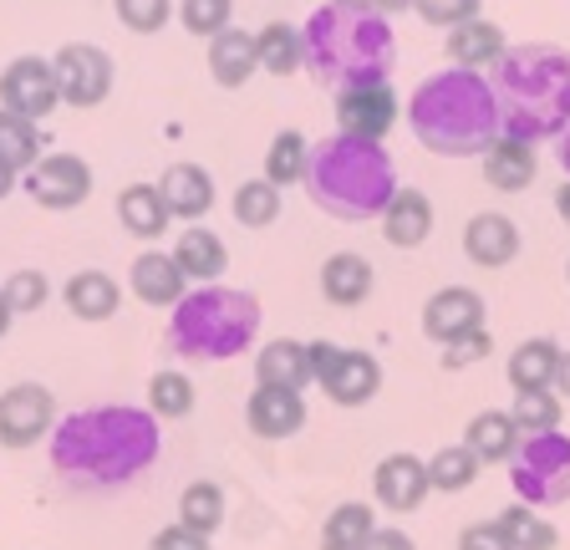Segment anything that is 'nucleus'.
I'll return each instance as SVG.
<instances>
[{"instance_id": "f257e3e1", "label": "nucleus", "mask_w": 570, "mask_h": 550, "mask_svg": "<svg viewBox=\"0 0 570 550\" xmlns=\"http://www.w3.org/2000/svg\"><path fill=\"white\" fill-rule=\"evenodd\" d=\"M164 454V423L148 407L97 403L57 419L47 443L51 474L77 494H112L138 484Z\"/></svg>"}, {"instance_id": "f03ea898", "label": "nucleus", "mask_w": 570, "mask_h": 550, "mask_svg": "<svg viewBox=\"0 0 570 550\" xmlns=\"http://www.w3.org/2000/svg\"><path fill=\"white\" fill-rule=\"evenodd\" d=\"M301 47H306V72L332 92L377 87L397 67V37L387 16L356 0H332L311 11V21L301 26Z\"/></svg>"}, {"instance_id": "7ed1b4c3", "label": "nucleus", "mask_w": 570, "mask_h": 550, "mask_svg": "<svg viewBox=\"0 0 570 550\" xmlns=\"http://www.w3.org/2000/svg\"><path fill=\"white\" fill-rule=\"evenodd\" d=\"M407 128L439 158H484L499 138V102L484 72L443 67L407 97Z\"/></svg>"}, {"instance_id": "20e7f679", "label": "nucleus", "mask_w": 570, "mask_h": 550, "mask_svg": "<svg viewBox=\"0 0 570 550\" xmlns=\"http://www.w3.org/2000/svg\"><path fill=\"white\" fill-rule=\"evenodd\" d=\"M489 87H494L504 138L540 144L570 128V51L546 41L504 47V57L489 67Z\"/></svg>"}, {"instance_id": "39448f33", "label": "nucleus", "mask_w": 570, "mask_h": 550, "mask_svg": "<svg viewBox=\"0 0 570 550\" xmlns=\"http://www.w3.org/2000/svg\"><path fill=\"white\" fill-rule=\"evenodd\" d=\"M306 194L326 219H342V225H367L382 219V209L392 204V194L403 189L397 184V164L382 144L367 138H352V132H332L311 144L306 158Z\"/></svg>"}, {"instance_id": "423d86ee", "label": "nucleus", "mask_w": 570, "mask_h": 550, "mask_svg": "<svg viewBox=\"0 0 570 550\" xmlns=\"http://www.w3.org/2000/svg\"><path fill=\"white\" fill-rule=\"evenodd\" d=\"M261 336V301L235 286H194L168 312V352L184 362H235Z\"/></svg>"}, {"instance_id": "0eeeda50", "label": "nucleus", "mask_w": 570, "mask_h": 550, "mask_svg": "<svg viewBox=\"0 0 570 550\" xmlns=\"http://www.w3.org/2000/svg\"><path fill=\"white\" fill-rule=\"evenodd\" d=\"M510 484L520 494V504H534V510H556V504H570V439L566 433H530L520 439L510 459Z\"/></svg>"}, {"instance_id": "6e6552de", "label": "nucleus", "mask_w": 570, "mask_h": 550, "mask_svg": "<svg viewBox=\"0 0 570 550\" xmlns=\"http://www.w3.org/2000/svg\"><path fill=\"white\" fill-rule=\"evenodd\" d=\"M306 352H311V383L336 407H362L382 393V362L372 352H346L336 342H306Z\"/></svg>"}, {"instance_id": "1a4fd4ad", "label": "nucleus", "mask_w": 570, "mask_h": 550, "mask_svg": "<svg viewBox=\"0 0 570 550\" xmlns=\"http://www.w3.org/2000/svg\"><path fill=\"white\" fill-rule=\"evenodd\" d=\"M51 72H57V92L67 108H102L107 97H112V82H118V72H112V57H107L102 47H92V41H71V47H61L57 57H51Z\"/></svg>"}, {"instance_id": "9d476101", "label": "nucleus", "mask_w": 570, "mask_h": 550, "mask_svg": "<svg viewBox=\"0 0 570 550\" xmlns=\"http://www.w3.org/2000/svg\"><path fill=\"white\" fill-rule=\"evenodd\" d=\"M57 429V397L41 383H11L0 393V449H36L41 439H51Z\"/></svg>"}, {"instance_id": "9b49d317", "label": "nucleus", "mask_w": 570, "mask_h": 550, "mask_svg": "<svg viewBox=\"0 0 570 550\" xmlns=\"http://www.w3.org/2000/svg\"><path fill=\"white\" fill-rule=\"evenodd\" d=\"M21 189L31 194V204H41L51 215H67L92 194V164L77 154H47L21 174Z\"/></svg>"}, {"instance_id": "f8f14e48", "label": "nucleus", "mask_w": 570, "mask_h": 550, "mask_svg": "<svg viewBox=\"0 0 570 550\" xmlns=\"http://www.w3.org/2000/svg\"><path fill=\"white\" fill-rule=\"evenodd\" d=\"M61 102L57 92V72H51L47 57H16L6 72H0V108L16 112L26 122L51 118Z\"/></svg>"}, {"instance_id": "ddd939ff", "label": "nucleus", "mask_w": 570, "mask_h": 550, "mask_svg": "<svg viewBox=\"0 0 570 550\" xmlns=\"http://www.w3.org/2000/svg\"><path fill=\"white\" fill-rule=\"evenodd\" d=\"M336 122H342V132H352V138L382 144L392 132V122H397V92H392L387 82L346 87V92H336Z\"/></svg>"}, {"instance_id": "4468645a", "label": "nucleus", "mask_w": 570, "mask_h": 550, "mask_svg": "<svg viewBox=\"0 0 570 550\" xmlns=\"http://www.w3.org/2000/svg\"><path fill=\"white\" fill-rule=\"evenodd\" d=\"M372 494H377V504L382 510H392V514L423 510V500L433 494V484H428V459L387 454L377 469H372Z\"/></svg>"}, {"instance_id": "2eb2a0df", "label": "nucleus", "mask_w": 570, "mask_h": 550, "mask_svg": "<svg viewBox=\"0 0 570 550\" xmlns=\"http://www.w3.org/2000/svg\"><path fill=\"white\" fill-rule=\"evenodd\" d=\"M484 326V296L469 286H443L423 301V336L428 342H439L449 347L453 336L463 332H479Z\"/></svg>"}, {"instance_id": "dca6fc26", "label": "nucleus", "mask_w": 570, "mask_h": 550, "mask_svg": "<svg viewBox=\"0 0 570 550\" xmlns=\"http://www.w3.org/2000/svg\"><path fill=\"white\" fill-rule=\"evenodd\" d=\"M245 423L255 439H296L301 429H306V397L291 393V387H265L255 383V393H249L245 403Z\"/></svg>"}, {"instance_id": "f3484780", "label": "nucleus", "mask_w": 570, "mask_h": 550, "mask_svg": "<svg viewBox=\"0 0 570 550\" xmlns=\"http://www.w3.org/2000/svg\"><path fill=\"white\" fill-rule=\"evenodd\" d=\"M520 245H524L520 225L510 215H499V209H484V215H474L463 225V255L474 265H484V271H504L520 255Z\"/></svg>"}, {"instance_id": "a211bd4d", "label": "nucleus", "mask_w": 570, "mask_h": 550, "mask_svg": "<svg viewBox=\"0 0 570 550\" xmlns=\"http://www.w3.org/2000/svg\"><path fill=\"white\" fill-rule=\"evenodd\" d=\"M128 286L142 306H168L174 312L178 301H184V291H189V275L178 271L174 251H142L128 265Z\"/></svg>"}, {"instance_id": "6ab92c4d", "label": "nucleus", "mask_w": 570, "mask_h": 550, "mask_svg": "<svg viewBox=\"0 0 570 550\" xmlns=\"http://www.w3.org/2000/svg\"><path fill=\"white\" fill-rule=\"evenodd\" d=\"M428 235H433V199L423 189H397L382 209V239L392 251H417Z\"/></svg>"}, {"instance_id": "aec40b11", "label": "nucleus", "mask_w": 570, "mask_h": 550, "mask_svg": "<svg viewBox=\"0 0 570 550\" xmlns=\"http://www.w3.org/2000/svg\"><path fill=\"white\" fill-rule=\"evenodd\" d=\"M372 286H377V275H372V261H367V255L336 251L332 261L321 265V296L332 301V306H342V312L362 306V301L372 296Z\"/></svg>"}, {"instance_id": "412c9836", "label": "nucleus", "mask_w": 570, "mask_h": 550, "mask_svg": "<svg viewBox=\"0 0 570 550\" xmlns=\"http://www.w3.org/2000/svg\"><path fill=\"white\" fill-rule=\"evenodd\" d=\"M158 194H164V204H168V215L174 219H204L214 209V179H209V168H199V164L164 168Z\"/></svg>"}, {"instance_id": "4be33fe9", "label": "nucleus", "mask_w": 570, "mask_h": 550, "mask_svg": "<svg viewBox=\"0 0 570 550\" xmlns=\"http://www.w3.org/2000/svg\"><path fill=\"white\" fill-rule=\"evenodd\" d=\"M61 301H67V312L77 322H112L122 306V286L107 271H77L61 286Z\"/></svg>"}, {"instance_id": "5701e85b", "label": "nucleus", "mask_w": 570, "mask_h": 550, "mask_svg": "<svg viewBox=\"0 0 570 550\" xmlns=\"http://www.w3.org/2000/svg\"><path fill=\"white\" fill-rule=\"evenodd\" d=\"M174 261H178V271L189 275V286H214V281L229 271L225 239L214 235V229H204V225H189L184 235H178Z\"/></svg>"}, {"instance_id": "b1692460", "label": "nucleus", "mask_w": 570, "mask_h": 550, "mask_svg": "<svg viewBox=\"0 0 570 550\" xmlns=\"http://www.w3.org/2000/svg\"><path fill=\"white\" fill-rule=\"evenodd\" d=\"M534 174H540V164H534V144L504 138V132L489 144V154H484V184L489 189L520 194V189H530L534 184Z\"/></svg>"}, {"instance_id": "393cba45", "label": "nucleus", "mask_w": 570, "mask_h": 550, "mask_svg": "<svg viewBox=\"0 0 570 550\" xmlns=\"http://www.w3.org/2000/svg\"><path fill=\"white\" fill-rule=\"evenodd\" d=\"M449 67H469V72H489L499 57H504V31H499L494 21H484V16H474V21H463L449 31Z\"/></svg>"}, {"instance_id": "a878e982", "label": "nucleus", "mask_w": 570, "mask_h": 550, "mask_svg": "<svg viewBox=\"0 0 570 550\" xmlns=\"http://www.w3.org/2000/svg\"><path fill=\"white\" fill-rule=\"evenodd\" d=\"M255 383L306 393V383H311V352H306V342H291V336L265 342V347L255 352Z\"/></svg>"}, {"instance_id": "bb28decb", "label": "nucleus", "mask_w": 570, "mask_h": 550, "mask_svg": "<svg viewBox=\"0 0 570 550\" xmlns=\"http://www.w3.org/2000/svg\"><path fill=\"white\" fill-rule=\"evenodd\" d=\"M209 72L219 87H245L249 77L261 72V57H255V37L249 31H239V26H229V31H219V37L209 41Z\"/></svg>"}, {"instance_id": "cd10ccee", "label": "nucleus", "mask_w": 570, "mask_h": 550, "mask_svg": "<svg viewBox=\"0 0 570 550\" xmlns=\"http://www.w3.org/2000/svg\"><path fill=\"white\" fill-rule=\"evenodd\" d=\"M524 433L514 429L510 413H499V407H484V413H474L469 419V429H463V443L474 449L479 464H510L514 449H520Z\"/></svg>"}, {"instance_id": "c85d7f7f", "label": "nucleus", "mask_w": 570, "mask_h": 550, "mask_svg": "<svg viewBox=\"0 0 570 550\" xmlns=\"http://www.w3.org/2000/svg\"><path fill=\"white\" fill-rule=\"evenodd\" d=\"M118 219L132 239H158L168 225H174L158 184H128V189L118 194Z\"/></svg>"}, {"instance_id": "c756f323", "label": "nucleus", "mask_w": 570, "mask_h": 550, "mask_svg": "<svg viewBox=\"0 0 570 550\" xmlns=\"http://www.w3.org/2000/svg\"><path fill=\"white\" fill-rule=\"evenodd\" d=\"M556 362H560V347L550 336H530L520 347L510 352L504 372H510V387L514 393H530V387H550L556 383Z\"/></svg>"}, {"instance_id": "7c9ffc66", "label": "nucleus", "mask_w": 570, "mask_h": 550, "mask_svg": "<svg viewBox=\"0 0 570 550\" xmlns=\"http://www.w3.org/2000/svg\"><path fill=\"white\" fill-rule=\"evenodd\" d=\"M255 57H261V72L271 77H291L306 67V47H301V31L285 21H271L265 31H255Z\"/></svg>"}, {"instance_id": "2f4dec72", "label": "nucleus", "mask_w": 570, "mask_h": 550, "mask_svg": "<svg viewBox=\"0 0 570 550\" xmlns=\"http://www.w3.org/2000/svg\"><path fill=\"white\" fill-rule=\"evenodd\" d=\"M372 530H377V520H372V504H336L332 514H326V526H321V550H362L372 540Z\"/></svg>"}, {"instance_id": "473e14b6", "label": "nucleus", "mask_w": 570, "mask_h": 550, "mask_svg": "<svg viewBox=\"0 0 570 550\" xmlns=\"http://www.w3.org/2000/svg\"><path fill=\"white\" fill-rule=\"evenodd\" d=\"M178 526H189L214 540V530L225 526V490L214 479H194L189 490L178 494Z\"/></svg>"}, {"instance_id": "72a5a7b5", "label": "nucleus", "mask_w": 570, "mask_h": 550, "mask_svg": "<svg viewBox=\"0 0 570 550\" xmlns=\"http://www.w3.org/2000/svg\"><path fill=\"white\" fill-rule=\"evenodd\" d=\"M306 158H311V144L301 138L296 128L275 132L271 148H265V174H261V179H271L275 189H291V184L306 179Z\"/></svg>"}, {"instance_id": "f704fd0d", "label": "nucleus", "mask_w": 570, "mask_h": 550, "mask_svg": "<svg viewBox=\"0 0 570 550\" xmlns=\"http://www.w3.org/2000/svg\"><path fill=\"white\" fill-rule=\"evenodd\" d=\"M479 469H484V464L474 459V449H469V443H443L439 454L428 459V484H433L439 494H463L479 479Z\"/></svg>"}, {"instance_id": "c9c22d12", "label": "nucleus", "mask_w": 570, "mask_h": 550, "mask_svg": "<svg viewBox=\"0 0 570 550\" xmlns=\"http://www.w3.org/2000/svg\"><path fill=\"white\" fill-rule=\"evenodd\" d=\"M494 520H499V530L510 536L514 550H556L560 546V530L550 526L534 504H510V510H499Z\"/></svg>"}, {"instance_id": "e433bc0d", "label": "nucleus", "mask_w": 570, "mask_h": 550, "mask_svg": "<svg viewBox=\"0 0 570 550\" xmlns=\"http://www.w3.org/2000/svg\"><path fill=\"white\" fill-rule=\"evenodd\" d=\"M148 413L158 423H178L194 413V383L184 372H154L148 377Z\"/></svg>"}, {"instance_id": "4c0bfd02", "label": "nucleus", "mask_w": 570, "mask_h": 550, "mask_svg": "<svg viewBox=\"0 0 570 550\" xmlns=\"http://www.w3.org/2000/svg\"><path fill=\"white\" fill-rule=\"evenodd\" d=\"M36 158H41V128L0 108V164L11 174H26Z\"/></svg>"}, {"instance_id": "58836bf2", "label": "nucleus", "mask_w": 570, "mask_h": 550, "mask_svg": "<svg viewBox=\"0 0 570 550\" xmlns=\"http://www.w3.org/2000/svg\"><path fill=\"white\" fill-rule=\"evenodd\" d=\"M229 209H235V219L245 229H271L281 219V189L271 179H245L235 189V199H229Z\"/></svg>"}, {"instance_id": "ea45409f", "label": "nucleus", "mask_w": 570, "mask_h": 550, "mask_svg": "<svg viewBox=\"0 0 570 550\" xmlns=\"http://www.w3.org/2000/svg\"><path fill=\"white\" fill-rule=\"evenodd\" d=\"M560 393L556 387H530V393H514V407H510V419L514 429L530 439V433H556L560 429Z\"/></svg>"}, {"instance_id": "a19ab883", "label": "nucleus", "mask_w": 570, "mask_h": 550, "mask_svg": "<svg viewBox=\"0 0 570 550\" xmlns=\"http://www.w3.org/2000/svg\"><path fill=\"white\" fill-rule=\"evenodd\" d=\"M229 16H235V0H178V21L199 41H214L219 31H229Z\"/></svg>"}, {"instance_id": "79ce46f5", "label": "nucleus", "mask_w": 570, "mask_h": 550, "mask_svg": "<svg viewBox=\"0 0 570 550\" xmlns=\"http://www.w3.org/2000/svg\"><path fill=\"white\" fill-rule=\"evenodd\" d=\"M0 291H6V306H11L16 316H31V312H41V306L51 301V281L41 271H16Z\"/></svg>"}, {"instance_id": "37998d69", "label": "nucleus", "mask_w": 570, "mask_h": 550, "mask_svg": "<svg viewBox=\"0 0 570 550\" xmlns=\"http://www.w3.org/2000/svg\"><path fill=\"white\" fill-rule=\"evenodd\" d=\"M112 11H118V21L128 26V31L154 37V31L168 26V16H174V0H112Z\"/></svg>"}, {"instance_id": "c03bdc74", "label": "nucleus", "mask_w": 570, "mask_h": 550, "mask_svg": "<svg viewBox=\"0 0 570 550\" xmlns=\"http://www.w3.org/2000/svg\"><path fill=\"white\" fill-rule=\"evenodd\" d=\"M439 352H443V367L463 372V367H474V362H484L489 352H494V336H489V326H479V332L453 336L449 347H439Z\"/></svg>"}, {"instance_id": "a18cd8bd", "label": "nucleus", "mask_w": 570, "mask_h": 550, "mask_svg": "<svg viewBox=\"0 0 570 550\" xmlns=\"http://www.w3.org/2000/svg\"><path fill=\"white\" fill-rule=\"evenodd\" d=\"M479 6H484V0H413V11L423 16L428 26H443V31H453V26H463V21H474Z\"/></svg>"}, {"instance_id": "49530a36", "label": "nucleus", "mask_w": 570, "mask_h": 550, "mask_svg": "<svg viewBox=\"0 0 570 550\" xmlns=\"http://www.w3.org/2000/svg\"><path fill=\"white\" fill-rule=\"evenodd\" d=\"M459 550H514V546L499 530V520H474V526L459 530Z\"/></svg>"}, {"instance_id": "de8ad7c7", "label": "nucleus", "mask_w": 570, "mask_h": 550, "mask_svg": "<svg viewBox=\"0 0 570 550\" xmlns=\"http://www.w3.org/2000/svg\"><path fill=\"white\" fill-rule=\"evenodd\" d=\"M148 550H214L209 546V536H199V530H189V526H164L154 540H148Z\"/></svg>"}, {"instance_id": "09e8293b", "label": "nucleus", "mask_w": 570, "mask_h": 550, "mask_svg": "<svg viewBox=\"0 0 570 550\" xmlns=\"http://www.w3.org/2000/svg\"><path fill=\"white\" fill-rule=\"evenodd\" d=\"M362 550H417V546L407 540V530H392V526L382 530V526H377V530H372V540H367Z\"/></svg>"}, {"instance_id": "8fccbe9b", "label": "nucleus", "mask_w": 570, "mask_h": 550, "mask_svg": "<svg viewBox=\"0 0 570 550\" xmlns=\"http://www.w3.org/2000/svg\"><path fill=\"white\" fill-rule=\"evenodd\" d=\"M550 387H556L560 397H570V352H560V362H556V383H550Z\"/></svg>"}, {"instance_id": "3c124183", "label": "nucleus", "mask_w": 570, "mask_h": 550, "mask_svg": "<svg viewBox=\"0 0 570 550\" xmlns=\"http://www.w3.org/2000/svg\"><path fill=\"white\" fill-rule=\"evenodd\" d=\"M556 154H560V168H566V179H570V128L556 138Z\"/></svg>"}, {"instance_id": "603ef678", "label": "nucleus", "mask_w": 570, "mask_h": 550, "mask_svg": "<svg viewBox=\"0 0 570 550\" xmlns=\"http://www.w3.org/2000/svg\"><path fill=\"white\" fill-rule=\"evenodd\" d=\"M413 0H372V11H382V16H392V11H407Z\"/></svg>"}, {"instance_id": "864d4df0", "label": "nucleus", "mask_w": 570, "mask_h": 550, "mask_svg": "<svg viewBox=\"0 0 570 550\" xmlns=\"http://www.w3.org/2000/svg\"><path fill=\"white\" fill-rule=\"evenodd\" d=\"M556 209H560V219H566V225H570V179L560 184V194H556Z\"/></svg>"}, {"instance_id": "5fc2aeb1", "label": "nucleus", "mask_w": 570, "mask_h": 550, "mask_svg": "<svg viewBox=\"0 0 570 550\" xmlns=\"http://www.w3.org/2000/svg\"><path fill=\"white\" fill-rule=\"evenodd\" d=\"M11 322H16V312H11V306H6V291H0V336L11 332Z\"/></svg>"}, {"instance_id": "6e6d98bb", "label": "nucleus", "mask_w": 570, "mask_h": 550, "mask_svg": "<svg viewBox=\"0 0 570 550\" xmlns=\"http://www.w3.org/2000/svg\"><path fill=\"white\" fill-rule=\"evenodd\" d=\"M16 189V174H11V168H6V164H0V199H6V194H11Z\"/></svg>"}, {"instance_id": "4d7b16f0", "label": "nucleus", "mask_w": 570, "mask_h": 550, "mask_svg": "<svg viewBox=\"0 0 570 550\" xmlns=\"http://www.w3.org/2000/svg\"><path fill=\"white\" fill-rule=\"evenodd\" d=\"M566 281H570V261H566Z\"/></svg>"}, {"instance_id": "13d9d810", "label": "nucleus", "mask_w": 570, "mask_h": 550, "mask_svg": "<svg viewBox=\"0 0 570 550\" xmlns=\"http://www.w3.org/2000/svg\"><path fill=\"white\" fill-rule=\"evenodd\" d=\"M356 6H372V0H356Z\"/></svg>"}]
</instances>
